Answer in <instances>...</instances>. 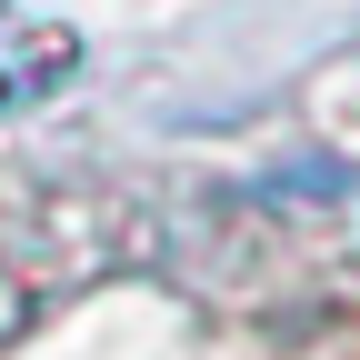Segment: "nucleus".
I'll list each match as a JSON object with an SVG mask.
<instances>
[{
    "mask_svg": "<svg viewBox=\"0 0 360 360\" xmlns=\"http://www.w3.org/2000/svg\"><path fill=\"white\" fill-rule=\"evenodd\" d=\"M0 321H11V310H0Z\"/></svg>",
    "mask_w": 360,
    "mask_h": 360,
    "instance_id": "2",
    "label": "nucleus"
},
{
    "mask_svg": "<svg viewBox=\"0 0 360 360\" xmlns=\"http://www.w3.org/2000/svg\"><path fill=\"white\" fill-rule=\"evenodd\" d=\"M70 70H80V30L20 11V0H0V120H11V110H40Z\"/></svg>",
    "mask_w": 360,
    "mask_h": 360,
    "instance_id": "1",
    "label": "nucleus"
}]
</instances>
